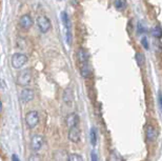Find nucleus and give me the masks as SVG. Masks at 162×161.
<instances>
[{"instance_id": "nucleus-1", "label": "nucleus", "mask_w": 162, "mask_h": 161, "mask_svg": "<svg viewBox=\"0 0 162 161\" xmlns=\"http://www.w3.org/2000/svg\"><path fill=\"white\" fill-rule=\"evenodd\" d=\"M77 60L79 64L80 73L83 78H87L91 74V67L89 63V55L84 49H79L77 52Z\"/></svg>"}, {"instance_id": "nucleus-2", "label": "nucleus", "mask_w": 162, "mask_h": 161, "mask_svg": "<svg viewBox=\"0 0 162 161\" xmlns=\"http://www.w3.org/2000/svg\"><path fill=\"white\" fill-rule=\"evenodd\" d=\"M61 18H62V22L64 25V31H65V39H67V42L69 45L72 44V40H73V36H72V24L71 20H70V17L67 15V13L63 12L61 14Z\"/></svg>"}, {"instance_id": "nucleus-3", "label": "nucleus", "mask_w": 162, "mask_h": 161, "mask_svg": "<svg viewBox=\"0 0 162 161\" xmlns=\"http://www.w3.org/2000/svg\"><path fill=\"white\" fill-rule=\"evenodd\" d=\"M18 84H20L21 86H27L31 84L32 82V73L30 69H23L18 74L17 77Z\"/></svg>"}, {"instance_id": "nucleus-4", "label": "nucleus", "mask_w": 162, "mask_h": 161, "mask_svg": "<svg viewBox=\"0 0 162 161\" xmlns=\"http://www.w3.org/2000/svg\"><path fill=\"white\" fill-rule=\"evenodd\" d=\"M27 57L22 53H16L12 57V65L14 69H20L27 63Z\"/></svg>"}, {"instance_id": "nucleus-5", "label": "nucleus", "mask_w": 162, "mask_h": 161, "mask_svg": "<svg viewBox=\"0 0 162 161\" xmlns=\"http://www.w3.org/2000/svg\"><path fill=\"white\" fill-rule=\"evenodd\" d=\"M37 25H38V27H39V30L42 32V33H47V32H49L50 29H51V27H52L50 19L44 15L38 16Z\"/></svg>"}, {"instance_id": "nucleus-6", "label": "nucleus", "mask_w": 162, "mask_h": 161, "mask_svg": "<svg viewBox=\"0 0 162 161\" xmlns=\"http://www.w3.org/2000/svg\"><path fill=\"white\" fill-rule=\"evenodd\" d=\"M25 122L30 129H34L39 122V116L36 111H31L25 116Z\"/></svg>"}, {"instance_id": "nucleus-7", "label": "nucleus", "mask_w": 162, "mask_h": 161, "mask_svg": "<svg viewBox=\"0 0 162 161\" xmlns=\"http://www.w3.org/2000/svg\"><path fill=\"white\" fill-rule=\"evenodd\" d=\"M80 137H81V133H80V129L78 125H75L73 128L69 129V139L74 143L79 142Z\"/></svg>"}, {"instance_id": "nucleus-8", "label": "nucleus", "mask_w": 162, "mask_h": 161, "mask_svg": "<svg viewBox=\"0 0 162 161\" xmlns=\"http://www.w3.org/2000/svg\"><path fill=\"white\" fill-rule=\"evenodd\" d=\"M145 136H146L147 141L149 142H153L157 138V132H156V129L154 128L153 125H147L146 129H145Z\"/></svg>"}, {"instance_id": "nucleus-9", "label": "nucleus", "mask_w": 162, "mask_h": 161, "mask_svg": "<svg viewBox=\"0 0 162 161\" xmlns=\"http://www.w3.org/2000/svg\"><path fill=\"white\" fill-rule=\"evenodd\" d=\"M43 145V138L39 135H35L32 138V148L34 151H39Z\"/></svg>"}, {"instance_id": "nucleus-10", "label": "nucleus", "mask_w": 162, "mask_h": 161, "mask_svg": "<svg viewBox=\"0 0 162 161\" xmlns=\"http://www.w3.org/2000/svg\"><path fill=\"white\" fill-rule=\"evenodd\" d=\"M20 97H21V100H22L24 103L31 102V101L34 99V92L32 91V89H23L22 92H21Z\"/></svg>"}, {"instance_id": "nucleus-11", "label": "nucleus", "mask_w": 162, "mask_h": 161, "mask_svg": "<svg viewBox=\"0 0 162 161\" xmlns=\"http://www.w3.org/2000/svg\"><path fill=\"white\" fill-rule=\"evenodd\" d=\"M19 24L23 29H30L33 25V19L31 18V16L29 15H23L22 17L20 18Z\"/></svg>"}, {"instance_id": "nucleus-12", "label": "nucleus", "mask_w": 162, "mask_h": 161, "mask_svg": "<svg viewBox=\"0 0 162 161\" xmlns=\"http://www.w3.org/2000/svg\"><path fill=\"white\" fill-rule=\"evenodd\" d=\"M67 128H73L75 125L79 124V116L75 113L73 114H70L67 118Z\"/></svg>"}, {"instance_id": "nucleus-13", "label": "nucleus", "mask_w": 162, "mask_h": 161, "mask_svg": "<svg viewBox=\"0 0 162 161\" xmlns=\"http://www.w3.org/2000/svg\"><path fill=\"white\" fill-rule=\"evenodd\" d=\"M63 101L65 104L70 105V106H72V104H73V92L70 87L65 89L64 93H63Z\"/></svg>"}, {"instance_id": "nucleus-14", "label": "nucleus", "mask_w": 162, "mask_h": 161, "mask_svg": "<svg viewBox=\"0 0 162 161\" xmlns=\"http://www.w3.org/2000/svg\"><path fill=\"white\" fill-rule=\"evenodd\" d=\"M90 139H91L92 145L95 146L97 144V131L95 128L91 129V132H90Z\"/></svg>"}, {"instance_id": "nucleus-15", "label": "nucleus", "mask_w": 162, "mask_h": 161, "mask_svg": "<svg viewBox=\"0 0 162 161\" xmlns=\"http://www.w3.org/2000/svg\"><path fill=\"white\" fill-rule=\"evenodd\" d=\"M114 4H115L116 9L123 10V9H125V7H126V1H125V0H115Z\"/></svg>"}, {"instance_id": "nucleus-16", "label": "nucleus", "mask_w": 162, "mask_h": 161, "mask_svg": "<svg viewBox=\"0 0 162 161\" xmlns=\"http://www.w3.org/2000/svg\"><path fill=\"white\" fill-rule=\"evenodd\" d=\"M135 58H136V61H137V63H138V65H139V66H141V65H142L143 63H144L145 58H144V56H143V54H141V53H136Z\"/></svg>"}, {"instance_id": "nucleus-17", "label": "nucleus", "mask_w": 162, "mask_h": 161, "mask_svg": "<svg viewBox=\"0 0 162 161\" xmlns=\"http://www.w3.org/2000/svg\"><path fill=\"white\" fill-rule=\"evenodd\" d=\"M152 34L153 36H155L156 38H161L162 36V29L160 27H155L152 31Z\"/></svg>"}, {"instance_id": "nucleus-18", "label": "nucleus", "mask_w": 162, "mask_h": 161, "mask_svg": "<svg viewBox=\"0 0 162 161\" xmlns=\"http://www.w3.org/2000/svg\"><path fill=\"white\" fill-rule=\"evenodd\" d=\"M69 160L71 161H77V160H82V158L79 156L78 154H71V156L69 157Z\"/></svg>"}, {"instance_id": "nucleus-19", "label": "nucleus", "mask_w": 162, "mask_h": 161, "mask_svg": "<svg viewBox=\"0 0 162 161\" xmlns=\"http://www.w3.org/2000/svg\"><path fill=\"white\" fill-rule=\"evenodd\" d=\"M137 32L139 34L145 33V27H144V25H142V23H141V22H139L137 24Z\"/></svg>"}, {"instance_id": "nucleus-20", "label": "nucleus", "mask_w": 162, "mask_h": 161, "mask_svg": "<svg viewBox=\"0 0 162 161\" xmlns=\"http://www.w3.org/2000/svg\"><path fill=\"white\" fill-rule=\"evenodd\" d=\"M141 43H142V45L145 47V49H149V42H147V38L145 37V36H143L142 39H141Z\"/></svg>"}, {"instance_id": "nucleus-21", "label": "nucleus", "mask_w": 162, "mask_h": 161, "mask_svg": "<svg viewBox=\"0 0 162 161\" xmlns=\"http://www.w3.org/2000/svg\"><path fill=\"white\" fill-rule=\"evenodd\" d=\"M159 104H160V107H161V110H162V93H159Z\"/></svg>"}, {"instance_id": "nucleus-22", "label": "nucleus", "mask_w": 162, "mask_h": 161, "mask_svg": "<svg viewBox=\"0 0 162 161\" xmlns=\"http://www.w3.org/2000/svg\"><path fill=\"white\" fill-rule=\"evenodd\" d=\"M92 160H97V157H96V153L95 152L92 153Z\"/></svg>"}, {"instance_id": "nucleus-23", "label": "nucleus", "mask_w": 162, "mask_h": 161, "mask_svg": "<svg viewBox=\"0 0 162 161\" xmlns=\"http://www.w3.org/2000/svg\"><path fill=\"white\" fill-rule=\"evenodd\" d=\"M13 160H18V157L14 156V157H13Z\"/></svg>"}]
</instances>
